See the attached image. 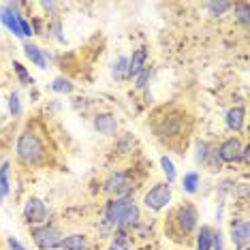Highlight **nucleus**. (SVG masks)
<instances>
[{
  "label": "nucleus",
  "mask_w": 250,
  "mask_h": 250,
  "mask_svg": "<svg viewBox=\"0 0 250 250\" xmlns=\"http://www.w3.org/2000/svg\"><path fill=\"white\" fill-rule=\"evenodd\" d=\"M152 133H154L156 141H161L167 147H180L186 141L190 133V122L186 113L175 107H165L152 118Z\"/></svg>",
  "instance_id": "f257e3e1"
},
{
  "label": "nucleus",
  "mask_w": 250,
  "mask_h": 250,
  "mask_svg": "<svg viewBox=\"0 0 250 250\" xmlns=\"http://www.w3.org/2000/svg\"><path fill=\"white\" fill-rule=\"evenodd\" d=\"M199 209L192 201H182L165 218V233L167 237L180 246H186L199 229Z\"/></svg>",
  "instance_id": "f03ea898"
},
{
  "label": "nucleus",
  "mask_w": 250,
  "mask_h": 250,
  "mask_svg": "<svg viewBox=\"0 0 250 250\" xmlns=\"http://www.w3.org/2000/svg\"><path fill=\"white\" fill-rule=\"evenodd\" d=\"M15 158L24 167H43L47 163V146L39 130L32 126L21 128L15 141Z\"/></svg>",
  "instance_id": "7ed1b4c3"
},
{
  "label": "nucleus",
  "mask_w": 250,
  "mask_h": 250,
  "mask_svg": "<svg viewBox=\"0 0 250 250\" xmlns=\"http://www.w3.org/2000/svg\"><path fill=\"white\" fill-rule=\"evenodd\" d=\"M137 182L133 178V171L126 169H111L103 180V192L107 197H133Z\"/></svg>",
  "instance_id": "20e7f679"
},
{
  "label": "nucleus",
  "mask_w": 250,
  "mask_h": 250,
  "mask_svg": "<svg viewBox=\"0 0 250 250\" xmlns=\"http://www.w3.org/2000/svg\"><path fill=\"white\" fill-rule=\"evenodd\" d=\"M171 197H173V188L169 182H156L144 195V208L152 214H161L163 209H167L171 206Z\"/></svg>",
  "instance_id": "39448f33"
},
{
  "label": "nucleus",
  "mask_w": 250,
  "mask_h": 250,
  "mask_svg": "<svg viewBox=\"0 0 250 250\" xmlns=\"http://www.w3.org/2000/svg\"><path fill=\"white\" fill-rule=\"evenodd\" d=\"M64 237L54 223H45L39 227H30V240L39 250H58L60 240Z\"/></svg>",
  "instance_id": "423d86ee"
},
{
  "label": "nucleus",
  "mask_w": 250,
  "mask_h": 250,
  "mask_svg": "<svg viewBox=\"0 0 250 250\" xmlns=\"http://www.w3.org/2000/svg\"><path fill=\"white\" fill-rule=\"evenodd\" d=\"M26 4L24 2H2L0 4V24L7 28V32L11 37L20 39V41H24V37H21V28H20V18L24 15V9Z\"/></svg>",
  "instance_id": "0eeeda50"
},
{
  "label": "nucleus",
  "mask_w": 250,
  "mask_h": 250,
  "mask_svg": "<svg viewBox=\"0 0 250 250\" xmlns=\"http://www.w3.org/2000/svg\"><path fill=\"white\" fill-rule=\"evenodd\" d=\"M21 216H24V223L28 225V229H30V227H39V225L49 223V208L41 197L32 195V197L26 199Z\"/></svg>",
  "instance_id": "6e6552de"
},
{
  "label": "nucleus",
  "mask_w": 250,
  "mask_h": 250,
  "mask_svg": "<svg viewBox=\"0 0 250 250\" xmlns=\"http://www.w3.org/2000/svg\"><path fill=\"white\" fill-rule=\"evenodd\" d=\"M244 144H246V139L237 137V135L225 137L220 144H216V154H218L220 165H237L240 163Z\"/></svg>",
  "instance_id": "1a4fd4ad"
},
{
  "label": "nucleus",
  "mask_w": 250,
  "mask_h": 250,
  "mask_svg": "<svg viewBox=\"0 0 250 250\" xmlns=\"http://www.w3.org/2000/svg\"><path fill=\"white\" fill-rule=\"evenodd\" d=\"M92 128L96 135L107 139H116L120 135V120L111 111H96L92 116Z\"/></svg>",
  "instance_id": "9d476101"
},
{
  "label": "nucleus",
  "mask_w": 250,
  "mask_h": 250,
  "mask_svg": "<svg viewBox=\"0 0 250 250\" xmlns=\"http://www.w3.org/2000/svg\"><path fill=\"white\" fill-rule=\"evenodd\" d=\"M229 242L233 244L235 250H244L250 244V227L246 216L233 214L229 220Z\"/></svg>",
  "instance_id": "9b49d317"
},
{
  "label": "nucleus",
  "mask_w": 250,
  "mask_h": 250,
  "mask_svg": "<svg viewBox=\"0 0 250 250\" xmlns=\"http://www.w3.org/2000/svg\"><path fill=\"white\" fill-rule=\"evenodd\" d=\"M128 197H111L107 199L105 208H103V223L107 229H113L116 231L120 227V218H122V212H124V206H126Z\"/></svg>",
  "instance_id": "f8f14e48"
},
{
  "label": "nucleus",
  "mask_w": 250,
  "mask_h": 250,
  "mask_svg": "<svg viewBox=\"0 0 250 250\" xmlns=\"http://www.w3.org/2000/svg\"><path fill=\"white\" fill-rule=\"evenodd\" d=\"M225 126L229 133L233 135H240L244 133V128H246V107L244 105H233L227 109L225 113Z\"/></svg>",
  "instance_id": "ddd939ff"
},
{
  "label": "nucleus",
  "mask_w": 250,
  "mask_h": 250,
  "mask_svg": "<svg viewBox=\"0 0 250 250\" xmlns=\"http://www.w3.org/2000/svg\"><path fill=\"white\" fill-rule=\"evenodd\" d=\"M21 49H24V56L30 60V64H35L37 69L45 71L49 64V54L47 49H43L41 45L32 43V41H21Z\"/></svg>",
  "instance_id": "4468645a"
},
{
  "label": "nucleus",
  "mask_w": 250,
  "mask_h": 250,
  "mask_svg": "<svg viewBox=\"0 0 250 250\" xmlns=\"http://www.w3.org/2000/svg\"><path fill=\"white\" fill-rule=\"evenodd\" d=\"M90 248H92V242H90V235H86V233H69L58 244V250H90Z\"/></svg>",
  "instance_id": "2eb2a0df"
},
{
  "label": "nucleus",
  "mask_w": 250,
  "mask_h": 250,
  "mask_svg": "<svg viewBox=\"0 0 250 250\" xmlns=\"http://www.w3.org/2000/svg\"><path fill=\"white\" fill-rule=\"evenodd\" d=\"M147 49L146 47H137V49H133V54L128 56V82L133 77H137L141 71L147 66Z\"/></svg>",
  "instance_id": "dca6fc26"
},
{
  "label": "nucleus",
  "mask_w": 250,
  "mask_h": 250,
  "mask_svg": "<svg viewBox=\"0 0 250 250\" xmlns=\"http://www.w3.org/2000/svg\"><path fill=\"white\" fill-rule=\"evenodd\" d=\"M195 250H212V240H214V227L209 225H199L195 233Z\"/></svg>",
  "instance_id": "f3484780"
},
{
  "label": "nucleus",
  "mask_w": 250,
  "mask_h": 250,
  "mask_svg": "<svg viewBox=\"0 0 250 250\" xmlns=\"http://www.w3.org/2000/svg\"><path fill=\"white\" fill-rule=\"evenodd\" d=\"M199 186H201V173H199L197 169L186 171L184 178H182V190H184L186 195H197Z\"/></svg>",
  "instance_id": "a211bd4d"
},
{
  "label": "nucleus",
  "mask_w": 250,
  "mask_h": 250,
  "mask_svg": "<svg viewBox=\"0 0 250 250\" xmlns=\"http://www.w3.org/2000/svg\"><path fill=\"white\" fill-rule=\"evenodd\" d=\"M233 9V2H225V0H212V2H206V13L208 18L212 20H220L223 15H227Z\"/></svg>",
  "instance_id": "6ab92c4d"
},
{
  "label": "nucleus",
  "mask_w": 250,
  "mask_h": 250,
  "mask_svg": "<svg viewBox=\"0 0 250 250\" xmlns=\"http://www.w3.org/2000/svg\"><path fill=\"white\" fill-rule=\"evenodd\" d=\"M111 77L116 82H128V56H118L111 64Z\"/></svg>",
  "instance_id": "aec40b11"
},
{
  "label": "nucleus",
  "mask_w": 250,
  "mask_h": 250,
  "mask_svg": "<svg viewBox=\"0 0 250 250\" xmlns=\"http://www.w3.org/2000/svg\"><path fill=\"white\" fill-rule=\"evenodd\" d=\"M233 18H235V24H240L244 30H248L250 26V4L248 2H233Z\"/></svg>",
  "instance_id": "412c9836"
},
{
  "label": "nucleus",
  "mask_w": 250,
  "mask_h": 250,
  "mask_svg": "<svg viewBox=\"0 0 250 250\" xmlns=\"http://www.w3.org/2000/svg\"><path fill=\"white\" fill-rule=\"evenodd\" d=\"M107 250H130V233L126 231H113L109 244H107Z\"/></svg>",
  "instance_id": "4be33fe9"
},
{
  "label": "nucleus",
  "mask_w": 250,
  "mask_h": 250,
  "mask_svg": "<svg viewBox=\"0 0 250 250\" xmlns=\"http://www.w3.org/2000/svg\"><path fill=\"white\" fill-rule=\"evenodd\" d=\"M47 37H52L56 43H64L66 37H64V24H62V18L56 15L47 21Z\"/></svg>",
  "instance_id": "5701e85b"
},
{
  "label": "nucleus",
  "mask_w": 250,
  "mask_h": 250,
  "mask_svg": "<svg viewBox=\"0 0 250 250\" xmlns=\"http://www.w3.org/2000/svg\"><path fill=\"white\" fill-rule=\"evenodd\" d=\"M212 147H214V144H209L206 139L195 141V154H192V158H195L197 167H203V165H206V158H208L209 152H212Z\"/></svg>",
  "instance_id": "b1692460"
},
{
  "label": "nucleus",
  "mask_w": 250,
  "mask_h": 250,
  "mask_svg": "<svg viewBox=\"0 0 250 250\" xmlns=\"http://www.w3.org/2000/svg\"><path fill=\"white\" fill-rule=\"evenodd\" d=\"M152 75H154V69H152V66H146V69L141 71L137 77L130 79V82H133V86H135V90H137V92H147L150 82H152Z\"/></svg>",
  "instance_id": "393cba45"
},
{
  "label": "nucleus",
  "mask_w": 250,
  "mask_h": 250,
  "mask_svg": "<svg viewBox=\"0 0 250 250\" xmlns=\"http://www.w3.org/2000/svg\"><path fill=\"white\" fill-rule=\"evenodd\" d=\"M0 195L4 199L11 195V161L0 165Z\"/></svg>",
  "instance_id": "a878e982"
},
{
  "label": "nucleus",
  "mask_w": 250,
  "mask_h": 250,
  "mask_svg": "<svg viewBox=\"0 0 250 250\" xmlns=\"http://www.w3.org/2000/svg\"><path fill=\"white\" fill-rule=\"evenodd\" d=\"M49 88L54 90V92H58V94H71V92H75V83L71 82L69 77H56L52 83H49Z\"/></svg>",
  "instance_id": "bb28decb"
},
{
  "label": "nucleus",
  "mask_w": 250,
  "mask_h": 250,
  "mask_svg": "<svg viewBox=\"0 0 250 250\" xmlns=\"http://www.w3.org/2000/svg\"><path fill=\"white\" fill-rule=\"evenodd\" d=\"M133 146H135V139L130 133H120L116 137V150L120 152V154H128V152H133Z\"/></svg>",
  "instance_id": "cd10ccee"
},
{
  "label": "nucleus",
  "mask_w": 250,
  "mask_h": 250,
  "mask_svg": "<svg viewBox=\"0 0 250 250\" xmlns=\"http://www.w3.org/2000/svg\"><path fill=\"white\" fill-rule=\"evenodd\" d=\"M161 169H163V173H165V182L173 184L175 178H178V171H175V165H173V161L167 154L161 156Z\"/></svg>",
  "instance_id": "c85d7f7f"
},
{
  "label": "nucleus",
  "mask_w": 250,
  "mask_h": 250,
  "mask_svg": "<svg viewBox=\"0 0 250 250\" xmlns=\"http://www.w3.org/2000/svg\"><path fill=\"white\" fill-rule=\"evenodd\" d=\"M13 73H15V77L20 79L21 86H32V83H35V79H32V75L28 73V69L21 62H13Z\"/></svg>",
  "instance_id": "c756f323"
},
{
  "label": "nucleus",
  "mask_w": 250,
  "mask_h": 250,
  "mask_svg": "<svg viewBox=\"0 0 250 250\" xmlns=\"http://www.w3.org/2000/svg\"><path fill=\"white\" fill-rule=\"evenodd\" d=\"M7 107H9V113L13 118H20L21 113H24V107H21V99L18 92H11L9 99H7Z\"/></svg>",
  "instance_id": "7c9ffc66"
},
{
  "label": "nucleus",
  "mask_w": 250,
  "mask_h": 250,
  "mask_svg": "<svg viewBox=\"0 0 250 250\" xmlns=\"http://www.w3.org/2000/svg\"><path fill=\"white\" fill-rule=\"evenodd\" d=\"M212 250H225V237L220 231V225L214 229V240H212Z\"/></svg>",
  "instance_id": "2f4dec72"
},
{
  "label": "nucleus",
  "mask_w": 250,
  "mask_h": 250,
  "mask_svg": "<svg viewBox=\"0 0 250 250\" xmlns=\"http://www.w3.org/2000/svg\"><path fill=\"white\" fill-rule=\"evenodd\" d=\"M4 244H7V248H9V250H30L24 242H20L18 237H13V235H9L7 240H4Z\"/></svg>",
  "instance_id": "473e14b6"
},
{
  "label": "nucleus",
  "mask_w": 250,
  "mask_h": 250,
  "mask_svg": "<svg viewBox=\"0 0 250 250\" xmlns=\"http://www.w3.org/2000/svg\"><path fill=\"white\" fill-rule=\"evenodd\" d=\"M233 192H235V195H240L244 201H246V199H248V180L244 178L242 182H237V184H235V190H233Z\"/></svg>",
  "instance_id": "72a5a7b5"
},
{
  "label": "nucleus",
  "mask_w": 250,
  "mask_h": 250,
  "mask_svg": "<svg viewBox=\"0 0 250 250\" xmlns=\"http://www.w3.org/2000/svg\"><path fill=\"white\" fill-rule=\"evenodd\" d=\"M240 163L244 165V167H248V165H250V146H248V141H246V144H244V147H242Z\"/></svg>",
  "instance_id": "f704fd0d"
},
{
  "label": "nucleus",
  "mask_w": 250,
  "mask_h": 250,
  "mask_svg": "<svg viewBox=\"0 0 250 250\" xmlns=\"http://www.w3.org/2000/svg\"><path fill=\"white\" fill-rule=\"evenodd\" d=\"M2 203H4V197H2V195H0V206H2Z\"/></svg>",
  "instance_id": "c9c22d12"
},
{
  "label": "nucleus",
  "mask_w": 250,
  "mask_h": 250,
  "mask_svg": "<svg viewBox=\"0 0 250 250\" xmlns=\"http://www.w3.org/2000/svg\"><path fill=\"white\" fill-rule=\"evenodd\" d=\"M244 250H250V248H244Z\"/></svg>",
  "instance_id": "e433bc0d"
}]
</instances>
